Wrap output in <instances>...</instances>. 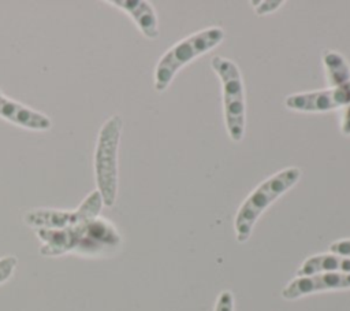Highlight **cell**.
I'll use <instances>...</instances> for the list:
<instances>
[{
    "instance_id": "e0dca14e",
    "label": "cell",
    "mask_w": 350,
    "mask_h": 311,
    "mask_svg": "<svg viewBox=\"0 0 350 311\" xmlns=\"http://www.w3.org/2000/svg\"><path fill=\"white\" fill-rule=\"evenodd\" d=\"M340 127H342V133L343 134H346V136L350 134V105L347 107V110L345 112V118L342 121V126Z\"/></svg>"
},
{
    "instance_id": "3957f363",
    "label": "cell",
    "mask_w": 350,
    "mask_h": 311,
    "mask_svg": "<svg viewBox=\"0 0 350 311\" xmlns=\"http://www.w3.org/2000/svg\"><path fill=\"white\" fill-rule=\"evenodd\" d=\"M301 177L298 167H287L262 181L241 204L234 222L235 238L246 242L260 215L284 192L293 188Z\"/></svg>"
},
{
    "instance_id": "7a4b0ae2",
    "label": "cell",
    "mask_w": 350,
    "mask_h": 311,
    "mask_svg": "<svg viewBox=\"0 0 350 311\" xmlns=\"http://www.w3.org/2000/svg\"><path fill=\"white\" fill-rule=\"evenodd\" d=\"M123 121L120 115L109 116L100 127L94 153L93 173L96 190L100 193L104 206L112 207L116 201L119 188V145Z\"/></svg>"
},
{
    "instance_id": "277c9868",
    "label": "cell",
    "mask_w": 350,
    "mask_h": 311,
    "mask_svg": "<svg viewBox=\"0 0 350 311\" xmlns=\"http://www.w3.org/2000/svg\"><path fill=\"white\" fill-rule=\"evenodd\" d=\"M226 34L220 27H206L187 36L172 45L157 62L154 69V89L164 92L176 73L196 58L217 47Z\"/></svg>"
},
{
    "instance_id": "8992f818",
    "label": "cell",
    "mask_w": 350,
    "mask_h": 311,
    "mask_svg": "<svg viewBox=\"0 0 350 311\" xmlns=\"http://www.w3.org/2000/svg\"><path fill=\"white\" fill-rule=\"evenodd\" d=\"M104 203L100 193L94 189L89 193L75 210L57 208H33L29 210L23 219L34 230L37 229H66L89 222L100 216Z\"/></svg>"
},
{
    "instance_id": "9a60e30c",
    "label": "cell",
    "mask_w": 350,
    "mask_h": 311,
    "mask_svg": "<svg viewBox=\"0 0 350 311\" xmlns=\"http://www.w3.org/2000/svg\"><path fill=\"white\" fill-rule=\"evenodd\" d=\"M215 311H234V295L230 290H221L217 296Z\"/></svg>"
},
{
    "instance_id": "7c38bea8",
    "label": "cell",
    "mask_w": 350,
    "mask_h": 311,
    "mask_svg": "<svg viewBox=\"0 0 350 311\" xmlns=\"http://www.w3.org/2000/svg\"><path fill=\"white\" fill-rule=\"evenodd\" d=\"M327 69V78L331 86H338L350 81V66L347 60L336 51H327L323 55Z\"/></svg>"
},
{
    "instance_id": "30bf717a",
    "label": "cell",
    "mask_w": 350,
    "mask_h": 311,
    "mask_svg": "<svg viewBox=\"0 0 350 311\" xmlns=\"http://www.w3.org/2000/svg\"><path fill=\"white\" fill-rule=\"evenodd\" d=\"M107 3L126 12L146 38L156 40L159 37L157 15L150 3L144 0H108Z\"/></svg>"
},
{
    "instance_id": "5b68a950",
    "label": "cell",
    "mask_w": 350,
    "mask_h": 311,
    "mask_svg": "<svg viewBox=\"0 0 350 311\" xmlns=\"http://www.w3.org/2000/svg\"><path fill=\"white\" fill-rule=\"evenodd\" d=\"M221 82L223 111L228 134L232 141H241L245 132V93L238 66L223 56H215L211 62Z\"/></svg>"
},
{
    "instance_id": "9c48e42d",
    "label": "cell",
    "mask_w": 350,
    "mask_h": 311,
    "mask_svg": "<svg viewBox=\"0 0 350 311\" xmlns=\"http://www.w3.org/2000/svg\"><path fill=\"white\" fill-rule=\"evenodd\" d=\"M0 118L19 127L34 130V132H45L52 127V121L46 114L8 97L7 95H4L1 89H0Z\"/></svg>"
},
{
    "instance_id": "6da1fadb",
    "label": "cell",
    "mask_w": 350,
    "mask_h": 311,
    "mask_svg": "<svg viewBox=\"0 0 350 311\" xmlns=\"http://www.w3.org/2000/svg\"><path fill=\"white\" fill-rule=\"evenodd\" d=\"M36 234L41 242L40 253L44 256H97L118 248L122 242L113 223L101 216L66 229H37Z\"/></svg>"
},
{
    "instance_id": "ba28073f",
    "label": "cell",
    "mask_w": 350,
    "mask_h": 311,
    "mask_svg": "<svg viewBox=\"0 0 350 311\" xmlns=\"http://www.w3.org/2000/svg\"><path fill=\"white\" fill-rule=\"evenodd\" d=\"M350 289V274L343 273H314L310 275H297L282 289V297L286 300H295L312 293Z\"/></svg>"
},
{
    "instance_id": "2e32d148",
    "label": "cell",
    "mask_w": 350,
    "mask_h": 311,
    "mask_svg": "<svg viewBox=\"0 0 350 311\" xmlns=\"http://www.w3.org/2000/svg\"><path fill=\"white\" fill-rule=\"evenodd\" d=\"M329 251L332 253H338V255H343V256H350V238H343V240L334 241L329 245Z\"/></svg>"
},
{
    "instance_id": "52a82bcc",
    "label": "cell",
    "mask_w": 350,
    "mask_h": 311,
    "mask_svg": "<svg viewBox=\"0 0 350 311\" xmlns=\"http://www.w3.org/2000/svg\"><path fill=\"white\" fill-rule=\"evenodd\" d=\"M350 105V81L328 89L295 93L286 97V107L302 112H325Z\"/></svg>"
},
{
    "instance_id": "8fae6325",
    "label": "cell",
    "mask_w": 350,
    "mask_h": 311,
    "mask_svg": "<svg viewBox=\"0 0 350 311\" xmlns=\"http://www.w3.org/2000/svg\"><path fill=\"white\" fill-rule=\"evenodd\" d=\"M343 273L350 274V256L338 253H319L308 258L297 270V275H310L314 273Z\"/></svg>"
},
{
    "instance_id": "4fadbf2b",
    "label": "cell",
    "mask_w": 350,
    "mask_h": 311,
    "mask_svg": "<svg viewBox=\"0 0 350 311\" xmlns=\"http://www.w3.org/2000/svg\"><path fill=\"white\" fill-rule=\"evenodd\" d=\"M18 266V258L14 255H7L0 258V285L7 282L15 273Z\"/></svg>"
},
{
    "instance_id": "5bb4252c",
    "label": "cell",
    "mask_w": 350,
    "mask_h": 311,
    "mask_svg": "<svg viewBox=\"0 0 350 311\" xmlns=\"http://www.w3.org/2000/svg\"><path fill=\"white\" fill-rule=\"evenodd\" d=\"M252 5H254V11L258 14V15H265V14H269V12H273L276 11L278 8H280V5L284 4V0H253L250 1Z\"/></svg>"
}]
</instances>
